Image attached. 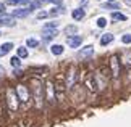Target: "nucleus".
Here are the masks:
<instances>
[{
	"label": "nucleus",
	"instance_id": "36",
	"mask_svg": "<svg viewBox=\"0 0 131 127\" xmlns=\"http://www.w3.org/2000/svg\"><path fill=\"white\" fill-rule=\"evenodd\" d=\"M108 2H115V0H108Z\"/></svg>",
	"mask_w": 131,
	"mask_h": 127
},
{
	"label": "nucleus",
	"instance_id": "34",
	"mask_svg": "<svg viewBox=\"0 0 131 127\" xmlns=\"http://www.w3.org/2000/svg\"><path fill=\"white\" fill-rule=\"evenodd\" d=\"M3 10H5V7H3V3H0V13H2Z\"/></svg>",
	"mask_w": 131,
	"mask_h": 127
},
{
	"label": "nucleus",
	"instance_id": "31",
	"mask_svg": "<svg viewBox=\"0 0 131 127\" xmlns=\"http://www.w3.org/2000/svg\"><path fill=\"white\" fill-rule=\"evenodd\" d=\"M10 5H19V0H8Z\"/></svg>",
	"mask_w": 131,
	"mask_h": 127
},
{
	"label": "nucleus",
	"instance_id": "20",
	"mask_svg": "<svg viewBox=\"0 0 131 127\" xmlns=\"http://www.w3.org/2000/svg\"><path fill=\"white\" fill-rule=\"evenodd\" d=\"M26 45H28V47H31V48H37V47H39V40L29 37V39L26 40Z\"/></svg>",
	"mask_w": 131,
	"mask_h": 127
},
{
	"label": "nucleus",
	"instance_id": "9",
	"mask_svg": "<svg viewBox=\"0 0 131 127\" xmlns=\"http://www.w3.org/2000/svg\"><path fill=\"white\" fill-rule=\"evenodd\" d=\"M67 44H68V47H71V48H78L79 45L83 44V37L81 35H70L67 39Z\"/></svg>",
	"mask_w": 131,
	"mask_h": 127
},
{
	"label": "nucleus",
	"instance_id": "23",
	"mask_svg": "<svg viewBox=\"0 0 131 127\" xmlns=\"http://www.w3.org/2000/svg\"><path fill=\"white\" fill-rule=\"evenodd\" d=\"M123 63L126 66H131V52H125V58H123Z\"/></svg>",
	"mask_w": 131,
	"mask_h": 127
},
{
	"label": "nucleus",
	"instance_id": "25",
	"mask_svg": "<svg viewBox=\"0 0 131 127\" xmlns=\"http://www.w3.org/2000/svg\"><path fill=\"white\" fill-rule=\"evenodd\" d=\"M76 32V26H68V27H65V34L70 37V34H74Z\"/></svg>",
	"mask_w": 131,
	"mask_h": 127
},
{
	"label": "nucleus",
	"instance_id": "2",
	"mask_svg": "<svg viewBox=\"0 0 131 127\" xmlns=\"http://www.w3.org/2000/svg\"><path fill=\"white\" fill-rule=\"evenodd\" d=\"M7 105H8V109L13 111V113H16L19 109V100L15 89H7Z\"/></svg>",
	"mask_w": 131,
	"mask_h": 127
},
{
	"label": "nucleus",
	"instance_id": "30",
	"mask_svg": "<svg viewBox=\"0 0 131 127\" xmlns=\"http://www.w3.org/2000/svg\"><path fill=\"white\" fill-rule=\"evenodd\" d=\"M49 11H41V13H37V19H44V18H47L49 16Z\"/></svg>",
	"mask_w": 131,
	"mask_h": 127
},
{
	"label": "nucleus",
	"instance_id": "10",
	"mask_svg": "<svg viewBox=\"0 0 131 127\" xmlns=\"http://www.w3.org/2000/svg\"><path fill=\"white\" fill-rule=\"evenodd\" d=\"M0 24H3V26H15V16L12 15V16H10V15H2V16H0Z\"/></svg>",
	"mask_w": 131,
	"mask_h": 127
},
{
	"label": "nucleus",
	"instance_id": "29",
	"mask_svg": "<svg viewBox=\"0 0 131 127\" xmlns=\"http://www.w3.org/2000/svg\"><path fill=\"white\" fill-rule=\"evenodd\" d=\"M122 42L123 44H131V35L129 34H125L123 37H122Z\"/></svg>",
	"mask_w": 131,
	"mask_h": 127
},
{
	"label": "nucleus",
	"instance_id": "7",
	"mask_svg": "<svg viewBox=\"0 0 131 127\" xmlns=\"http://www.w3.org/2000/svg\"><path fill=\"white\" fill-rule=\"evenodd\" d=\"M53 85H55V95H57V100L58 101H63V98H65V80H62V79H57L53 82Z\"/></svg>",
	"mask_w": 131,
	"mask_h": 127
},
{
	"label": "nucleus",
	"instance_id": "21",
	"mask_svg": "<svg viewBox=\"0 0 131 127\" xmlns=\"http://www.w3.org/2000/svg\"><path fill=\"white\" fill-rule=\"evenodd\" d=\"M18 57L19 58H26L28 57V50H26V47H18Z\"/></svg>",
	"mask_w": 131,
	"mask_h": 127
},
{
	"label": "nucleus",
	"instance_id": "17",
	"mask_svg": "<svg viewBox=\"0 0 131 127\" xmlns=\"http://www.w3.org/2000/svg\"><path fill=\"white\" fill-rule=\"evenodd\" d=\"M63 50H65L63 45H58V44H55V45H52V47H50V52H52L53 55H57V57L63 53Z\"/></svg>",
	"mask_w": 131,
	"mask_h": 127
},
{
	"label": "nucleus",
	"instance_id": "3",
	"mask_svg": "<svg viewBox=\"0 0 131 127\" xmlns=\"http://www.w3.org/2000/svg\"><path fill=\"white\" fill-rule=\"evenodd\" d=\"M15 92H16V95H18L19 103L26 105L28 101L31 100V90H29V87H26L24 84H18L16 87H15Z\"/></svg>",
	"mask_w": 131,
	"mask_h": 127
},
{
	"label": "nucleus",
	"instance_id": "5",
	"mask_svg": "<svg viewBox=\"0 0 131 127\" xmlns=\"http://www.w3.org/2000/svg\"><path fill=\"white\" fill-rule=\"evenodd\" d=\"M45 101L50 105H53L57 101V95H55V85L52 80H47L45 82Z\"/></svg>",
	"mask_w": 131,
	"mask_h": 127
},
{
	"label": "nucleus",
	"instance_id": "19",
	"mask_svg": "<svg viewBox=\"0 0 131 127\" xmlns=\"http://www.w3.org/2000/svg\"><path fill=\"white\" fill-rule=\"evenodd\" d=\"M42 3H44L42 0H36V2H31V3H29V7H28V8L31 10V11H32V10H39V8L42 7Z\"/></svg>",
	"mask_w": 131,
	"mask_h": 127
},
{
	"label": "nucleus",
	"instance_id": "11",
	"mask_svg": "<svg viewBox=\"0 0 131 127\" xmlns=\"http://www.w3.org/2000/svg\"><path fill=\"white\" fill-rule=\"evenodd\" d=\"M92 53H94V47L92 45H88V47H84L81 52L78 53V57L79 58H88V57H92Z\"/></svg>",
	"mask_w": 131,
	"mask_h": 127
},
{
	"label": "nucleus",
	"instance_id": "16",
	"mask_svg": "<svg viewBox=\"0 0 131 127\" xmlns=\"http://www.w3.org/2000/svg\"><path fill=\"white\" fill-rule=\"evenodd\" d=\"M13 48V44L12 42H7V44H3V45H0V57H3V55H7L10 50Z\"/></svg>",
	"mask_w": 131,
	"mask_h": 127
},
{
	"label": "nucleus",
	"instance_id": "24",
	"mask_svg": "<svg viewBox=\"0 0 131 127\" xmlns=\"http://www.w3.org/2000/svg\"><path fill=\"white\" fill-rule=\"evenodd\" d=\"M10 61H12V66H15V68H19V66H21V60H19V57H13Z\"/></svg>",
	"mask_w": 131,
	"mask_h": 127
},
{
	"label": "nucleus",
	"instance_id": "8",
	"mask_svg": "<svg viewBox=\"0 0 131 127\" xmlns=\"http://www.w3.org/2000/svg\"><path fill=\"white\" fill-rule=\"evenodd\" d=\"M110 71H112V76L115 79L120 76V58H118V55H113L110 58Z\"/></svg>",
	"mask_w": 131,
	"mask_h": 127
},
{
	"label": "nucleus",
	"instance_id": "12",
	"mask_svg": "<svg viewBox=\"0 0 131 127\" xmlns=\"http://www.w3.org/2000/svg\"><path fill=\"white\" fill-rule=\"evenodd\" d=\"M42 32H44V40H47V42H49V40H52L55 35H57V29H45L44 27Z\"/></svg>",
	"mask_w": 131,
	"mask_h": 127
},
{
	"label": "nucleus",
	"instance_id": "22",
	"mask_svg": "<svg viewBox=\"0 0 131 127\" xmlns=\"http://www.w3.org/2000/svg\"><path fill=\"white\" fill-rule=\"evenodd\" d=\"M102 8H105V10H118V5L115 2H108V3L102 5Z\"/></svg>",
	"mask_w": 131,
	"mask_h": 127
},
{
	"label": "nucleus",
	"instance_id": "32",
	"mask_svg": "<svg viewBox=\"0 0 131 127\" xmlns=\"http://www.w3.org/2000/svg\"><path fill=\"white\" fill-rule=\"evenodd\" d=\"M45 2H50V3H62V0H45Z\"/></svg>",
	"mask_w": 131,
	"mask_h": 127
},
{
	"label": "nucleus",
	"instance_id": "14",
	"mask_svg": "<svg viewBox=\"0 0 131 127\" xmlns=\"http://www.w3.org/2000/svg\"><path fill=\"white\" fill-rule=\"evenodd\" d=\"M84 15H86V11H84L83 8H76V10H73L71 16H73V19L79 21V19H83V18H84Z\"/></svg>",
	"mask_w": 131,
	"mask_h": 127
},
{
	"label": "nucleus",
	"instance_id": "18",
	"mask_svg": "<svg viewBox=\"0 0 131 127\" xmlns=\"http://www.w3.org/2000/svg\"><path fill=\"white\" fill-rule=\"evenodd\" d=\"M112 19H113V21H126V16L122 15L120 11H113L112 13Z\"/></svg>",
	"mask_w": 131,
	"mask_h": 127
},
{
	"label": "nucleus",
	"instance_id": "37",
	"mask_svg": "<svg viewBox=\"0 0 131 127\" xmlns=\"http://www.w3.org/2000/svg\"><path fill=\"white\" fill-rule=\"evenodd\" d=\"M0 35H2V34H0Z\"/></svg>",
	"mask_w": 131,
	"mask_h": 127
},
{
	"label": "nucleus",
	"instance_id": "1",
	"mask_svg": "<svg viewBox=\"0 0 131 127\" xmlns=\"http://www.w3.org/2000/svg\"><path fill=\"white\" fill-rule=\"evenodd\" d=\"M45 85L42 84L41 79H32V96H34V103L36 108H42L44 101H45Z\"/></svg>",
	"mask_w": 131,
	"mask_h": 127
},
{
	"label": "nucleus",
	"instance_id": "35",
	"mask_svg": "<svg viewBox=\"0 0 131 127\" xmlns=\"http://www.w3.org/2000/svg\"><path fill=\"white\" fill-rule=\"evenodd\" d=\"M125 3H126V5H131V0H125Z\"/></svg>",
	"mask_w": 131,
	"mask_h": 127
},
{
	"label": "nucleus",
	"instance_id": "4",
	"mask_svg": "<svg viewBox=\"0 0 131 127\" xmlns=\"http://www.w3.org/2000/svg\"><path fill=\"white\" fill-rule=\"evenodd\" d=\"M76 79H78V69L74 66H70L67 74H65V85H67V89H73V85L76 84Z\"/></svg>",
	"mask_w": 131,
	"mask_h": 127
},
{
	"label": "nucleus",
	"instance_id": "28",
	"mask_svg": "<svg viewBox=\"0 0 131 127\" xmlns=\"http://www.w3.org/2000/svg\"><path fill=\"white\" fill-rule=\"evenodd\" d=\"M105 24H107V19L105 18H99L97 19V26L99 27H105Z\"/></svg>",
	"mask_w": 131,
	"mask_h": 127
},
{
	"label": "nucleus",
	"instance_id": "13",
	"mask_svg": "<svg viewBox=\"0 0 131 127\" xmlns=\"http://www.w3.org/2000/svg\"><path fill=\"white\" fill-rule=\"evenodd\" d=\"M29 13H31L29 8H19V10H15V11H13V16L15 18H26Z\"/></svg>",
	"mask_w": 131,
	"mask_h": 127
},
{
	"label": "nucleus",
	"instance_id": "15",
	"mask_svg": "<svg viewBox=\"0 0 131 127\" xmlns=\"http://www.w3.org/2000/svg\"><path fill=\"white\" fill-rule=\"evenodd\" d=\"M112 40H113V34H104V35H100L99 42H100V45H104V47H105V45H108Z\"/></svg>",
	"mask_w": 131,
	"mask_h": 127
},
{
	"label": "nucleus",
	"instance_id": "26",
	"mask_svg": "<svg viewBox=\"0 0 131 127\" xmlns=\"http://www.w3.org/2000/svg\"><path fill=\"white\" fill-rule=\"evenodd\" d=\"M49 13H50V15H60V13L63 15V13H65V8H63V7H62V8H60V7H57V8H53L52 11H49Z\"/></svg>",
	"mask_w": 131,
	"mask_h": 127
},
{
	"label": "nucleus",
	"instance_id": "33",
	"mask_svg": "<svg viewBox=\"0 0 131 127\" xmlns=\"http://www.w3.org/2000/svg\"><path fill=\"white\" fill-rule=\"evenodd\" d=\"M3 74H5V68H3L2 64H0V76H3Z\"/></svg>",
	"mask_w": 131,
	"mask_h": 127
},
{
	"label": "nucleus",
	"instance_id": "27",
	"mask_svg": "<svg viewBox=\"0 0 131 127\" xmlns=\"http://www.w3.org/2000/svg\"><path fill=\"white\" fill-rule=\"evenodd\" d=\"M57 26H58V23L57 21H52V23H47V24H45V29H57Z\"/></svg>",
	"mask_w": 131,
	"mask_h": 127
},
{
	"label": "nucleus",
	"instance_id": "6",
	"mask_svg": "<svg viewBox=\"0 0 131 127\" xmlns=\"http://www.w3.org/2000/svg\"><path fill=\"white\" fill-rule=\"evenodd\" d=\"M86 87L89 89V92H99V84H97V77H95V73L88 74L86 76Z\"/></svg>",
	"mask_w": 131,
	"mask_h": 127
}]
</instances>
